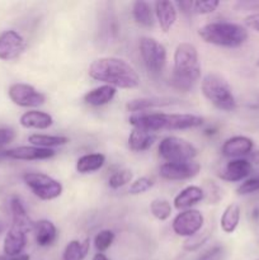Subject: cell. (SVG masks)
<instances>
[{
    "label": "cell",
    "instance_id": "13",
    "mask_svg": "<svg viewBox=\"0 0 259 260\" xmlns=\"http://www.w3.org/2000/svg\"><path fill=\"white\" fill-rule=\"evenodd\" d=\"M254 149V142L250 137L233 136L225 140L221 146V154L230 159H243L249 156Z\"/></svg>",
    "mask_w": 259,
    "mask_h": 260
},
{
    "label": "cell",
    "instance_id": "32",
    "mask_svg": "<svg viewBox=\"0 0 259 260\" xmlns=\"http://www.w3.org/2000/svg\"><path fill=\"white\" fill-rule=\"evenodd\" d=\"M114 241V233L111 230H102L94 238V246L98 253H104L112 246Z\"/></svg>",
    "mask_w": 259,
    "mask_h": 260
},
{
    "label": "cell",
    "instance_id": "24",
    "mask_svg": "<svg viewBox=\"0 0 259 260\" xmlns=\"http://www.w3.org/2000/svg\"><path fill=\"white\" fill-rule=\"evenodd\" d=\"M156 139L155 132L134 128L128 136V147L134 152H144L155 144Z\"/></svg>",
    "mask_w": 259,
    "mask_h": 260
},
{
    "label": "cell",
    "instance_id": "22",
    "mask_svg": "<svg viewBox=\"0 0 259 260\" xmlns=\"http://www.w3.org/2000/svg\"><path fill=\"white\" fill-rule=\"evenodd\" d=\"M117 94V89L111 85H99L96 88L91 89L84 95V102L88 106L91 107H103L107 106L113 101V98Z\"/></svg>",
    "mask_w": 259,
    "mask_h": 260
},
{
    "label": "cell",
    "instance_id": "19",
    "mask_svg": "<svg viewBox=\"0 0 259 260\" xmlns=\"http://www.w3.org/2000/svg\"><path fill=\"white\" fill-rule=\"evenodd\" d=\"M178 103L174 98H165V96H151V98H137L132 99L126 104V108L128 112L140 113V112H149L150 109L159 108V107H168L172 104Z\"/></svg>",
    "mask_w": 259,
    "mask_h": 260
},
{
    "label": "cell",
    "instance_id": "15",
    "mask_svg": "<svg viewBox=\"0 0 259 260\" xmlns=\"http://www.w3.org/2000/svg\"><path fill=\"white\" fill-rule=\"evenodd\" d=\"M56 155L53 149H42L37 146H18L14 149L7 150L5 157L13 160H24V161H35V160L51 159Z\"/></svg>",
    "mask_w": 259,
    "mask_h": 260
},
{
    "label": "cell",
    "instance_id": "37",
    "mask_svg": "<svg viewBox=\"0 0 259 260\" xmlns=\"http://www.w3.org/2000/svg\"><path fill=\"white\" fill-rule=\"evenodd\" d=\"M259 190V175L255 177L248 178L246 180H244L240 185L236 189V193L240 196L245 194H251V193H255Z\"/></svg>",
    "mask_w": 259,
    "mask_h": 260
},
{
    "label": "cell",
    "instance_id": "45",
    "mask_svg": "<svg viewBox=\"0 0 259 260\" xmlns=\"http://www.w3.org/2000/svg\"><path fill=\"white\" fill-rule=\"evenodd\" d=\"M91 260H109V259L107 258L106 254H103V253H96V254H94L93 259H91Z\"/></svg>",
    "mask_w": 259,
    "mask_h": 260
},
{
    "label": "cell",
    "instance_id": "46",
    "mask_svg": "<svg viewBox=\"0 0 259 260\" xmlns=\"http://www.w3.org/2000/svg\"><path fill=\"white\" fill-rule=\"evenodd\" d=\"M5 230V223L3 221H0V234Z\"/></svg>",
    "mask_w": 259,
    "mask_h": 260
},
{
    "label": "cell",
    "instance_id": "34",
    "mask_svg": "<svg viewBox=\"0 0 259 260\" xmlns=\"http://www.w3.org/2000/svg\"><path fill=\"white\" fill-rule=\"evenodd\" d=\"M220 5L218 0H198V2H193L192 7V14L205 15L213 13Z\"/></svg>",
    "mask_w": 259,
    "mask_h": 260
},
{
    "label": "cell",
    "instance_id": "20",
    "mask_svg": "<svg viewBox=\"0 0 259 260\" xmlns=\"http://www.w3.org/2000/svg\"><path fill=\"white\" fill-rule=\"evenodd\" d=\"M10 211H12V216H13L12 226H15V228L20 229V230L24 231L25 234L35 230V222L30 220L24 205H23L20 198L17 197V196L12 197V200H10Z\"/></svg>",
    "mask_w": 259,
    "mask_h": 260
},
{
    "label": "cell",
    "instance_id": "36",
    "mask_svg": "<svg viewBox=\"0 0 259 260\" xmlns=\"http://www.w3.org/2000/svg\"><path fill=\"white\" fill-rule=\"evenodd\" d=\"M203 192H205V198H207L210 205H216L221 200V189L215 182L210 180L203 185Z\"/></svg>",
    "mask_w": 259,
    "mask_h": 260
},
{
    "label": "cell",
    "instance_id": "33",
    "mask_svg": "<svg viewBox=\"0 0 259 260\" xmlns=\"http://www.w3.org/2000/svg\"><path fill=\"white\" fill-rule=\"evenodd\" d=\"M208 239H210V231L208 230L200 231V233L196 234L195 236L188 238L187 240L184 241V244H183V249H184L185 251H196L198 250L203 244L207 243Z\"/></svg>",
    "mask_w": 259,
    "mask_h": 260
},
{
    "label": "cell",
    "instance_id": "8",
    "mask_svg": "<svg viewBox=\"0 0 259 260\" xmlns=\"http://www.w3.org/2000/svg\"><path fill=\"white\" fill-rule=\"evenodd\" d=\"M23 180L33 194L42 201L56 200L62 194V184L45 173H27Z\"/></svg>",
    "mask_w": 259,
    "mask_h": 260
},
{
    "label": "cell",
    "instance_id": "16",
    "mask_svg": "<svg viewBox=\"0 0 259 260\" xmlns=\"http://www.w3.org/2000/svg\"><path fill=\"white\" fill-rule=\"evenodd\" d=\"M154 13L157 23L163 32H169L173 25L177 22L178 9L175 3L173 2H156L154 3Z\"/></svg>",
    "mask_w": 259,
    "mask_h": 260
},
{
    "label": "cell",
    "instance_id": "4",
    "mask_svg": "<svg viewBox=\"0 0 259 260\" xmlns=\"http://www.w3.org/2000/svg\"><path fill=\"white\" fill-rule=\"evenodd\" d=\"M200 37L210 45L236 48L248 41L249 33L244 25L231 22H211L198 30Z\"/></svg>",
    "mask_w": 259,
    "mask_h": 260
},
{
    "label": "cell",
    "instance_id": "6",
    "mask_svg": "<svg viewBox=\"0 0 259 260\" xmlns=\"http://www.w3.org/2000/svg\"><path fill=\"white\" fill-rule=\"evenodd\" d=\"M157 151L167 162L193 161L198 152L192 142L178 136L164 137L160 141Z\"/></svg>",
    "mask_w": 259,
    "mask_h": 260
},
{
    "label": "cell",
    "instance_id": "23",
    "mask_svg": "<svg viewBox=\"0 0 259 260\" xmlns=\"http://www.w3.org/2000/svg\"><path fill=\"white\" fill-rule=\"evenodd\" d=\"M36 233V243L41 248H47L51 246L57 239V229H56L55 223L50 220H40L35 222V230Z\"/></svg>",
    "mask_w": 259,
    "mask_h": 260
},
{
    "label": "cell",
    "instance_id": "21",
    "mask_svg": "<svg viewBox=\"0 0 259 260\" xmlns=\"http://www.w3.org/2000/svg\"><path fill=\"white\" fill-rule=\"evenodd\" d=\"M19 123L28 129H47L53 124V118L46 112L32 109L20 116Z\"/></svg>",
    "mask_w": 259,
    "mask_h": 260
},
{
    "label": "cell",
    "instance_id": "18",
    "mask_svg": "<svg viewBox=\"0 0 259 260\" xmlns=\"http://www.w3.org/2000/svg\"><path fill=\"white\" fill-rule=\"evenodd\" d=\"M25 246H27V234L15 226H10L8 233L5 234L4 245H3L5 255L23 254Z\"/></svg>",
    "mask_w": 259,
    "mask_h": 260
},
{
    "label": "cell",
    "instance_id": "26",
    "mask_svg": "<svg viewBox=\"0 0 259 260\" xmlns=\"http://www.w3.org/2000/svg\"><path fill=\"white\" fill-rule=\"evenodd\" d=\"M241 218V208L238 203H231L223 210L220 218V228L225 234H233L238 229Z\"/></svg>",
    "mask_w": 259,
    "mask_h": 260
},
{
    "label": "cell",
    "instance_id": "7",
    "mask_svg": "<svg viewBox=\"0 0 259 260\" xmlns=\"http://www.w3.org/2000/svg\"><path fill=\"white\" fill-rule=\"evenodd\" d=\"M140 55L145 68L152 76H159L167 66V48L152 37H141L139 43Z\"/></svg>",
    "mask_w": 259,
    "mask_h": 260
},
{
    "label": "cell",
    "instance_id": "44",
    "mask_svg": "<svg viewBox=\"0 0 259 260\" xmlns=\"http://www.w3.org/2000/svg\"><path fill=\"white\" fill-rule=\"evenodd\" d=\"M249 161L259 165V150H253L250 152V155H249Z\"/></svg>",
    "mask_w": 259,
    "mask_h": 260
},
{
    "label": "cell",
    "instance_id": "41",
    "mask_svg": "<svg viewBox=\"0 0 259 260\" xmlns=\"http://www.w3.org/2000/svg\"><path fill=\"white\" fill-rule=\"evenodd\" d=\"M236 8L241 10H259V3L256 2H239Z\"/></svg>",
    "mask_w": 259,
    "mask_h": 260
},
{
    "label": "cell",
    "instance_id": "39",
    "mask_svg": "<svg viewBox=\"0 0 259 260\" xmlns=\"http://www.w3.org/2000/svg\"><path fill=\"white\" fill-rule=\"evenodd\" d=\"M223 249L222 246H215L211 250L206 251L202 256H200L198 260H222Z\"/></svg>",
    "mask_w": 259,
    "mask_h": 260
},
{
    "label": "cell",
    "instance_id": "35",
    "mask_svg": "<svg viewBox=\"0 0 259 260\" xmlns=\"http://www.w3.org/2000/svg\"><path fill=\"white\" fill-rule=\"evenodd\" d=\"M154 185V180L149 177H140L131 183L128 188V193L132 196H139L150 190Z\"/></svg>",
    "mask_w": 259,
    "mask_h": 260
},
{
    "label": "cell",
    "instance_id": "17",
    "mask_svg": "<svg viewBox=\"0 0 259 260\" xmlns=\"http://www.w3.org/2000/svg\"><path fill=\"white\" fill-rule=\"evenodd\" d=\"M203 200H205V192L202 188L197 185H188L175 196L173 203L178 211H185L190 210L193 206L198 205Z\"/></svg>",
    "mask_w": 259,
    "mask_h": 260
},
{
    "label": "cell",
    "instance_id": "31",
    "mask_svg": "<svg viewBox=\"0 0 259 260\" xmlns=\"http://www.w3.org/2000/svg\"><path fill=\"white\" fill-rule=\"evenodd\" d=\"M134 179V174L131 170L128 169H122L118 172L113 173L108 179V185L112 189H118V188L124 187L126 184L132 182Z\"/></svg>",
    "mask_w": 259,
    "mask_h": 260
},
{
    "label": "cell",
    "instance_id": "11",
    "mask_svg": "<svg viewBox=\"0 0 259 260\" xmlns=\"http://www.w3.org/2000/svg\"><path fill=\"white\" fill-rule=\"evenodd\" d=\"M201 172V164L197 161L164 162L160 167L159 174L165 180H188L197 177Z\"/></svg>",
    "mask_w": 259,
    "mask_h": 260
},
{
    "label": "cell",
    "instance_id": "14",
    "mask_svg": "<svg viewBox=\"0 0 259 260\" xmlns=\"http://www.w3.org/2000/svg\"><path fill=\"white\" fill-rule=\"evenodd\" d=\"M253 172L251 162L248 159H231L220 172L218 177L225 182H244Z\"/></svg>",
    "mask_w": 259,
    "mask_h": 260
},
{
    "label": "cell",
    "instance_id": "9",
    "mask_svg": "<svg viewBox=\"0 0 259 260\" xmlns=\"http://www.w3.org/2000/svg\"><path fill=\"white\" fill-rule=\"evenodd\" d=\"M205 225V216L198 210H185L178 213L172 222L174 234L180 238H192L200 233Z\"/></svg>",
    "mask_w": 259,
    "mask_h": 260
},
{
    "label": "cell",
    "instance_id": "27",
    "mask_svg": "<svg viewBox=\"0 0 259 260\" xmlns=\"http://www.w3.org/2000/svg\"><path fill=\"white\" fill-rule=\"evenodd\" d=\"M132 15H134L135 22L142 27L150 28L155 23V13L151 4L144 0H137L132 4Z\"/></svg>",
    "mask_w": 259,
    "mask_h": 260
},
{
    "label": "cell",
    "instance_id": "30",
    "mask_svg": "<svg viewBox=\"0 0 259 260\" xmlns=\"http://www.w3.org/2000/svg\"><path fill=\"white\" fill-rule=\"evenodd\" d=\"M150 212L156 220L167 221L172 216V205L169 201L156 198L150 203Z\"/></svg>",
    "mask_w": 259,
    "mask_h": 260
},
{
    "label": "cell",
    "instance_id": "5",
    "mask_svg": "<svg viewBox=\"0 0 259 260\" xmlns=\"http://www.w3.org/2000/svg\"><path fill=\"white\" fill-rule=\"evenodd\" d=\"M201 91L212 106L223 112H231L236 108V99L231 86L221 75L210 73L201 81Z\"/></svg>",
    "mask_w": 259,
    "mask_h": 260
},
{
    "label": "cell",
    "instance_id": "48",
    "mask_svg": "<svg viewBox=\"0 0 259 260\" xmlns=\"http://www.w3.org/2000/svg\"><path fill=\"white\" fill-rule=\"evenodd\" d=\"M254 260H259V258L258 259H254Z\"/></svg>",
    "mask_w": 259,
    "mask_h": 260
},
{
    "label": "cell",
    "instance_id": "38",
    "mask_svg": "<svg viewBox=\"0 0 259 260\" xmlns=\"http://www.w3.org/2000/svg\"><path fill=\"white\" fill-rule=\"evenodd\" d=\"M14 139H15L14 129L9 128V127L0 128V149H3L5 145H9Z\"/></svg>",
    "mask_w": 259,
    "mask_h": 260
},
{
    "label": "cell",
    "instance_id": "40",
    "mask_svg": "<svg viewBox=\"0 0 259 260\" xmlns=\"http://www.w3.org/2000/svg\"><path fill=\"white\" fill-rule=\"evenodd\" d=\"M244 22H245L246 27L251 28V29L259 33V12L249 14L248 17L245 18V20H244Z\"/></svg>",
    "mask_w": 259,
    "mask_h": 260
},
{
    "label": "cell",
    "instance_id": "2",
    "mask_svg": "<svg viewBox=\"0 0 259 260\" xmlns=\"http://www.w3.org/2000/svg\"><path fill=\"white\" fill-rule=\"evenodd\" d=\"M134 128L145 131H179L202 126L205 119L201 116L189 113H161V112H140L128 118Z\"/></svg>",
    "mask_w": 259,
    "mask_h": 260
},
{
    "label": "cell",
    "instance_id": "3",
    "mask_svg": "<svg viewBox=\"0 0 259 260\" xmlns=\"http://www.w3.org/2000/svg\"><path fill=\"white\" fill-rule=\"evenodd\" d=\"M173 61L174 63L172 85L178 90H190L201 76V63L197 48L192 43H179L174 51Z\"/></svg>",
    "mask_w": 259,
    "mask_h": 260
},
{
    "label": "cell",
    "instance_id": "10",
    "mask_svg": "<svg viewBox=\"0 0 259 260\" xmlns=\"http://www.w3.org/2000/svg\"><path fill=\"white\" fill-rule=\"evenodd\" d=\"M9 98L15 106L23 108H36L45 104L46 95L35 86L24 83H15L9 86Z\"/></svg>",
    "mask_w": 259,
    "mask_h": 260
},
{
    "label": "cell",
    "instance_id": "1",
    "mask_svg": "<svg viewBox=\"0 0 259 260\" xmlns=\"http://www.w3.org/2000/svg\"><path fill=\"white\" fill-rule=\"evenodd\" d=\"M88 74L93 80L116 89H135L140 85L137 71L124 60L112 56L94 60L89 66Z\"/></svg>",
    "mask_w": 259,
    "mask_h": 260
},
{
    "label": "cell",
    "instance_id": "28",
    "mask_svg": "<svg viewBox=\"0 0 259 260\" xmlns=\"http://www.w3.org/2000/svg\"><path fill=\"white\" fill-rule=\"evenodd\" d=\"M90 249V239L83 241L71 240L65 246L62 253V260H84Z\"/></svg>",
    "mask_w": 259,
    "mask_h": 260
},
{
    "label": "cell",
    "instance_id": "12",
    "mask_svg": "<svg viewBox=\"0 0 259 260\" xmlns=\"http://www.w3.org/2000/svg\"><path fill=\"white\" fill-rule=\"evenodd\" d=\"M25 48L27 43L17 30H5L0 35V60H15L24 52Z\"/></svg>",
    "mask_w": 259,
    "mask_h": 260
},
{
    "label": "cell",
    "instance_id": "47",
    "mask_svg": "<svg viewBox=\"0 0 259 260\" xmlns=\"http://www.w3.org/2000/svg\"><path fill=\"white\" fill-rule=\"evenodd\" d=\"M256 66H258V68H259V58H258V61H256Z\"/></svg>",
    "mask_w": 259,
    "mask_h": 260
},
{
    "label": "cell",
    "instance_id": "29",
    "mask_svg": "<svg viewBox=\"0 0 259 260\" xmlns=\"http://www.w3.org/2000/svg\"><path fill=\"white\" fill-rule=\"evenodd\" d=\"M28 142L32 146L42 147V149H52L56 146H63L69 144L70 139L66 136H52V135H41L33 134L28 137Z\"/></svg>",
    "mask_w": 259,
    "mask_h": 260
},
{
    "label": "cell",
    "instance_id": "25",
    "mask_svg": "<svg viewBox=\"0 0 259 260\" xmlns=\"http://www.w3.org/2000/svg\"><path fill=\"white\" fill-rule=\"evenodd\" d=\"M104 164H106V155L101 152L85 154L79 157L76 161V172L79 174H91L102 169Z\"/></svg>",
    "mask_w": 259,
    "mask_h": 260
},
{
    "label": "cell",
    "instance_id": "42",
    "mask_svg": "<svg viewBox=\"0 0 259 260\" xmlns=\"http://www.w3.org/2000/svg\"><path fill=\"white\" fill-rule=\"evenodd\" d=\"M175 5L179 7V9L182 10L183 13H185V14H192L193 2H189V0H187V2H178L175 3Z\"/></svg>",
    "mask_w": 259,
    "mask_h": 260
},
{
    "label": "cell",
    "instance_id": "43",
    "mask_svg": "<svg viewBox=\"0 0 259 260\" xmlns=\"http://www.w3.org/2000/svg\"><path fill=\"white\" fill-rule=\"evenodd\" d=\"M30 256L28 254H19V255H0V260H29Z\"/></svg>",
    "mask_w": 259,
    "mask_h": 260
}]
</instances>
